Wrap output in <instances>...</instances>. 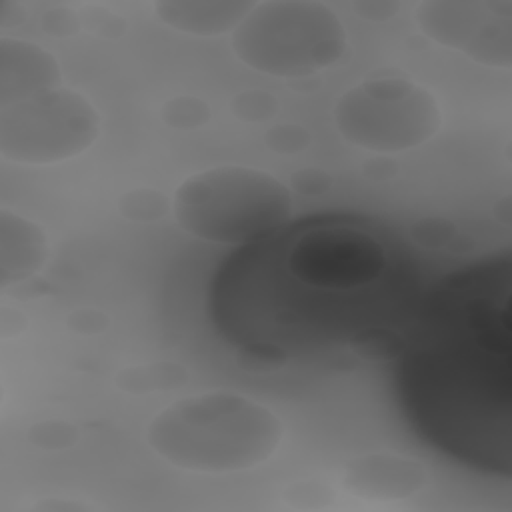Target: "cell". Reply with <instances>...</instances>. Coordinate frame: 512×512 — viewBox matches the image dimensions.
Instances as JSON below:
<instances>
[{
  "label": "cell",
  "instance_id": "6da1fadb",
  "mask_svg": "<svg viewBox=\"0 0 512 512\" xmlns=\"http://www.w3.org/2000/svg\"><path fill=\"white\" fill-rule=\"evenodd\" d=\"M412 248L360 214L310 216L236 250L218 270V332L262 360L344 346L398 354L422 300Z\"/></svg>",
  "mask_w": 512,
  "mask_h": 512
},
{
  "label": "cell",
  "instance_id": "7a4b0ae2",
  "mask_svg": "<svg viewBox=\"0 0 512 512\" xmlns=\"http://www.w3.org/2000/svg\"><path fill=\"white\" fill-rule=\"evenodd\" d=\"M512 260L490 258L422 296L400 338V404L432 446L490 474L512 472Z\"/></svg>",
  "mask_w": 512,
  "mask_h": 512
},
{
  "label": "cell",
  "instance_id": "3957f363",
  "mask_svg": "<svg viewBox=\"0 0 512 512\" xmlns=\"http://www.w3.org/2000/svg\"><path fill=\"white\" fill-rule=\"evenodd\" d=\"M146 440L176 468L226 474L266 462L282 442V422L252 398L204 392L156 414Z\"/></svg>",
  "mask_w": 512,
  "mask_h": 512
},
{
  "label": "cell",
  "instance_id": "277c9868",
  "mask_svg": "<svg viewBox=\"0 0 512 512\" xmlns=\"http://www.w3.org/2000/svg\"><path fill=\"white\" fill-rule=\"evenodd\" d=\"M292 196L276 176L250 166H216L186 178L174 216L188 234L218 244H250L284 226Z\"/></svg>",
  "mask_w": 512,
  "mask_h": 512
},
{
  "label": "cell",
  "instance_id": "5b68a950",
  "mask_svg": "<svg viewBox=\"0 0 512 512\" xmlns=\"http://www.w3.org/2000/svg\"><path fill=\"white\" fill-rule=\"evenodd\" d=\"M236 56L276 78H302L336 64L348 46L338 14L312 0L256 2L234 28Z\"/></svg>",
  "mask_w": 512,
  "mask_h": 512
},
{
  "label": "cell",
  "instance_id": "8992f818",
  "mask_svg": "<svg viewBox=\"0 0 512 512\" xmlns=\"http://www.w3.org/2000/svg\"><path fill=\"white\" fill-rule=\"evenodd\" d=\"M334 120L354 146L386 154L424 144L442 118L426 88L410 78L382 76L348 90L336 104Z\"/></svg>",
  "mask_w": 512,
  "mask_h": 512
},
{
  "label": "cell",
  "instance_id": "52a82bcc",
  "mask_svg": "<svg viewBox=\"0 0 512 512\" xmlns=\"http://www.w3.org/2000/svg\"><path fill=\"white\" fill-rule=\"evenodd\" d=\"M98 136L92 104L62 88H52L2 106L0 148L6 158L46 164L72 158Z\"/></svg>",
  "mask_w": 512,
  "mask_h": 512
},
{
  "label": "cell",
  "instance_id": "ba28073f",
  "mask_svg": "<svg viewBox=\"0 0 512 512\" xmlns=\"http://www.w3.org/2000/svg\"><path fill=\"white\" fill-rule=\"evenodd\" d=\"M416 22L434 42L478 64L512 66L510 0H426L416 8Z\"/></svg>",
  "mask_w": 512,
  "mask_h": 512
},
{
  "label": "cell",
  "instance_id": "9c48e42d",
  "mask_svg": "<svg viewBox=\"0 0 512 512\" xmlns=\"http://www.w3.org/2000/svg\"><path fill=\"white\" fill-rule=\"evenodd\" d=\"M342 484L362 498L396 500L416 494L426 484V472L418 462L402 456L368 454L346 466Z\"/></svg>",
  "mask_w": 512,
  "mask_h": 512
},
{
  "label": "cell",
  "instance_id": "30bf717a",
  "mask_svg": "<svg viewBox=\"0 0 512 512\" xmlns=\"http://www.w3.org/2000/svg\"><path fill=\"white\" fill-rule=\"evenodd\" d=\"M58 62L36 44L22 40L0 42V100L2 106L44 90L58 88Z\"/></svg>",
  "mask_w": 512,
  "mask_h": 512
},
{
  "label": "cell",
  "instance_id": "8fae6325",
  "mask_svg": "<svg viewBox=\"0 0 512 512\" xmlns=\"http://www.w3.org/2000/svg\"><path fill=\"white\" fill-rule=\"evenodd\" d=\"M256 2L246 0H164L156 16L170 28L194 36H218L234 30Z\"/></svg>",
  "mask_w": 512,
  "mask_h": 512
},
{
  "label": "cell",
  "instance_id": "7c38bea8",
  "mask_svg": "<svg viewBox=\"0 0 512 512\" xmlns=\"http://www.w3.org/2000/svg\"><path fill=\"white\" fill-rule=\"evenodd\" d=\"M46 260V238L42 230L18 214H0V276L2 286L22 282Z\"/></svg>",
  "mask_w": 512,
  "mask_h": 512
},
{
  "label": "cell",
  "instance_id": "4fadbf2b",
  "mask_svg": "<svg viewBox=\"0 0 512 512\" xmlns=\"http://www.w3.org/2000/svg\"><path fill=\"white\" fill-rule=\"evenodd\" d=\"M188 378L186 370L174 362H156L146 366H132L124 368L116 382L122 390L142 394V392H156V390H170L180 386Z\"/></svg>",
  "mask_w": 512,
  "mask_h": 512
},
{
  "label": "cell",
  "instance_id": "5bb4252c",
  "mask_svg": "<svg viewBox=\"0 0 512 512\" xmlns=\"http://www.w3.org/2000/svg\"><path fill=\"white\" fill-rule=\"evenodd\" d=\"M162 118L178 130H194L210 120V108L198 96H176L162 108Z\"/></svg>",
  "mask_w": 512,
  "mask_h": 512
},
{
  "label": "cell",
  "instance_id": "9a60e30c",
  "mask_svg": "<svg viewBox=\"0 0 512 512\" xmlns=\"http://www.w3.org/2000/svg\"><path fill=\"white\" fill-rule=\"evenodd\" d=\"M168 208V200L150 188L130 190L120 198V212L134 222H152L164 216Z\"/></svg>",
  "mask_w": 512,
  "mask_h": 512
},
{
  "label": "cell",
  "instance_id": "2e32d148",
  "mask_svg": "<svg viewBox=\"0 0 512 512\" xmlns=\"http://www.w3.org/2000/svg\"><path fill=\"white\" fill-rule=\"evenodd\" d=\"M278 102L266 90H246L234 96L232 112L246 122H262L274 116Z\"/></svg>",
  "mask_w": 512,
  "mask_h": 512
},
{
  "label": "cell",
  "instance_id": "e0dca14e",
  "mask_svg": "<svg viewBox=\"0 0 512 512\" xmlns=\"http://www.w3.org/2000/svg\"><path fill=\"white\" fill-rule=\"evenodd\" d=\"M76 438H78L76 428L68 422H62V420L42 422V424H38L30 430V440L34 444H38L40 448H46V450L68 448L76 442Z\"/></svg>",
  "mask_w": 512,
  "mask_h": 512
},
{
  "label": "cell",
  "instance_id": "ac0fdd59",
  "mask_svg": "<svg viewBox=\"0 0 512 512\" xmlns=\"http://www.w3.org/2000/svg\"><path fill=\"white\" fill-rule=\"evenodd\" d=\"M310 142L308 130L296 124H278L266 134V144L280 154H294L306 148Z\"/></svg>",
  "mask_w": 512,
  "mask_h": 512
},
{
  "label": "cell",
  "instance_id": "d6986e66",
  "mask_svg": "<svg viewBox=\"0 0 512 512\" xmlns=\"http://www.w3.org/2000/svg\"><path fill=\"white\" fill-rule=\"evenodd\" d=\"M456 236L452 222L440 218H428L414 226V238L424 246H444Z\"/></svg>",
  "mask_w": 512,
  "mask_h": 512
},
{
  "label": "cell",
  "instance_id": "ffe728a7",
  "mask_svg": "<svg viewBox=\"0 0 512 512\" xmlns=\"http://www.w3.org/2000/svg\"><path fill=\"white\" fill-rule=\"evenodd\" d=\"M332 178L320 168H302L292 174V188L304 194H322L330 188Z\"/></svg>",
  "mask_w": 512,
  "mask_h": 512
},
{
  "label": "cell",
  "instance_id": "44dd1931",
  "mask_svg": "<svg viewBox=\"0 0 512 512\" xmlns=\"http://www.w3.org/2000/svg\"><path fill=\"white\" fill-rule=\"evenodd\" d=\"M108 318L94 308H84L68 318V326L78 334H98L106 328Z\"/></svg>",
  "mask_w": 512,
  "mask_h": 512
},
{
  "label": "cell",
  "instance_id": "7402d4cb",
  "mask_svg": "<svg viewBox=\"0 0 512 512\" xmlns=\"http://www.w3.org/2000/svg\"><path fill=\"white\" fill-rule=\"evenodd\" d=\"M352 8L358 12V16L366 20L382 22L392 18L400 10V4L392 0H360V2H354Z\"/></svg>",
  "mask_w": 512,
  "mask_h": 512
}]
</instances>
